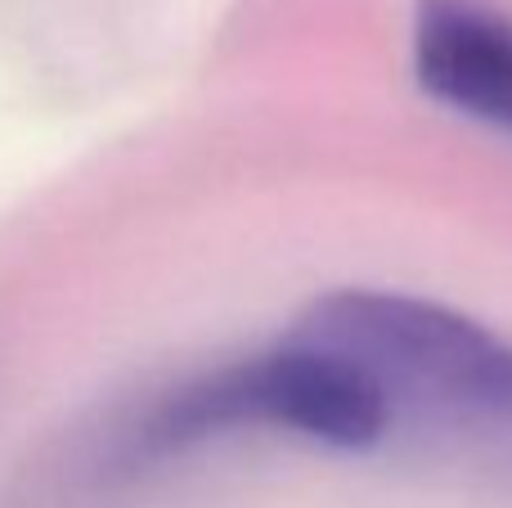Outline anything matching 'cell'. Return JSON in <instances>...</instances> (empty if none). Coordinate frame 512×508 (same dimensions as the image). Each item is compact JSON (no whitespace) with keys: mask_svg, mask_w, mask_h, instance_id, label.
<instances>
[{"mask_svg":"<svg viewBox=\"0 0 512 508\" xmlns=\"http://www.w3.org/2000/svg\"><path fill=\"white\" fill-rule=\"evenodd\" d=\"M301 338L337 351L391 405L512 432V342L432 297L342 288L301 315Z\"/></svg>","mask_w":512,"mask_h":508,"instance_id":"obj_1","label":"cell"},{"mask_svg":"<svg viewBox=\"0 0 512 508\" xmlns=\"http://www.w3.org/2000/svg\"><path fill=\"white\" fill-rule=\"evenodd\" d=\"M230 428H279L333 450H369L391 428V405L351 360L292 333L283 347L180 392L153 437L180 446Z\"/></svg>","mask_w":512,"mask_h":508,"instance_id":"obj_2","label":"cell"},{"mask_svg":"<svg viewBox=\"0 0 512 508\" xmlns=\"http://www.w3.org/2000/svg\"><path fill=\"white\" fill-rule=\"evenodd\" d=\"M414 77L436 104L512 135V18L472 0H423Z\"/></svg>","mask_w":512,"mask_h":508,"instance_id":"obj_3","label":"cell"}]
</instances>
